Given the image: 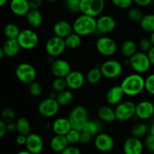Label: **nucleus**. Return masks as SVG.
I'll return each mask as SVG.
<instances>
[{
    "instance_id": "31",
    "label": "nucleus",
    "mask_w": 154,
    "mask_h": 154,
    "mask_svg": "<svg viewBox=\"0 0 154 154\" xmlns=\"http://www.w3.org/2000/svg\"><path fill=\"white\" fill-rule=\"evenodd\" d=\"M20 31L19 27L14 23H8L3 29V33L7 39H17Z\"/></svg>"
},
{
    "instance_id": "3",
    "label": "nucleus",
    "mask_w": 154,
    "mask_h": 154,
    "mask_svg": "<svg viewBox=\"0 0 154 154\" xmlns=\"http://www.w3.org/2000/svg\"><path fill=\"white\" fill-rule=\"evenodd\" d=\"M69 119L70 121L72 128L81 131L88 119V111L87 108L82 105L74 107L70 112Z\"/></svg>"
},
{
    "instance_id": "49",
    "label": "nucleus",
    "mask_w": 154,
    "mask_h": 154,
    "mask_svg": "<svg viewBox=\"0 0 154 154\" xmlns=\"http://www.w3.org/2000/svg\"><path fill=\"white\" fill-rule=\"evenodd\" d=\"M42 3H43L42 0H29V4L31 9L39 10V8L42 7Z\"/></svg>"
},
{
    "instance_id": "39",
    "label": "nucleus",
    "mask_w": 154,
    "mask_h": 154,
    "mask_svg": "<svg viewBox=\"0 0 154 154\" xmlns=\"http://www.w3.org/2000/svg\"><path fill=\"white\" fill-rule=\"evenodd\" d=\"M52 88L54 91L59 92L66 90L68 88L65 78H55V79L52 82Z\"/></svg>"
},
{
    "instance_id": "42",
    "label": "nucleus",
    "mask_w": 154,
    "mask_h": 154,
    "mask_svg": "<svg viewBox=\"0 0 154 154\" xmlns=\"http://www.w3.org/2000/svg\"><path fill=\"white\" fill-rule=\"evenodd\" d=\"M81 0H65V3L70 11L73 13L80 12V4Z\"/></svg>"
},
{
    "instance_id": "27",
    "label": "nucleus",
    "mask_w": 154,
    "mask_h": 154,
    "mask_svg": "<svg viewBox=\"0 0 154 154\" xmlns=\"http://www.w3.org/2000/svg\"><path fill=\"white\" fill-rule=\"evenodd\" d=\"M98 116L99 119L105 122H112L117 119L115 110L109 106H102L98 110Z\"/></svg>"
},
{
    "instance_id": "60",
    "label": "nucleus",
    "mask_w": 154,
    "mask_h": 154,
    "mask_svg": "<svg viewBox=\"0 0 154 154\" xmlns=\"http://www.w3.org/2000/svg\"><path fill=\"white\" fill-rule=\"evenodd\" d=\"M48 2H56L59 1V0H47Z\"/></svg>"
},
{
    "instance_id": "28",
    "label": "nucleus",
    "mask_w": 154,
    "mask_h": 154,
    "mask_svg": "<svg viewBox=\"0 0 154 154\" xmlns=\"http://www.w3.org/2000/svg\"><path fill=\"white\" fill-rule=\"evenodd\" d=\"M137 48L138 47H137L136 43L133 40L128 39L123 42L120 50H121V52L123 56L128 57V58H130L132 55H134L137 52Z\"/></svg>"
},
{
    "instance_id": "18",
    "label": "nucleus",
    "mask_w": 154,
    "mask_h": 154,
    "mask_svg": "<svg viewBox=\"0 0 154 154\" xmlns=\"http://www.w3.org/2000/svg\"><path fill=\"white\" fill-rule=\"evenodd\" d=\"M66 81L69 88L72 90L79 89L84 85L86 80V76L78 70H72L67 76L66 77Z\"/></svg>"
},
{
    "instance_id": "33",
    "label": "nucleus",
    "mask_w": 154,
    "mask_h": 154,
    "mask_svg": "<svg viewBox=\"0 0 154 154\" xmlns=\"http://www.w3.org/2000/svg\"><path fill=\"white\" fill-rule=\"evenodd\" d=\"M102 77L100 68H91L86 75V80L91 85H96L99 82Z\"/></svg>"
},
{
    "instance_id": "30",
    "label": "nucleus",
    "mask_w": 154,
    "mask_h": 154,
    "mask_svg": "<svg viewBox=\"0 0 154 154\" xmlns=\"http://www.w3.org/2000/svg\"><path fill=\"white\" fill-rule=\"evenodd\" d=\"M56 99L60 106H67L72 104L74 100V95L72 91L66 89L57 93Z\"/></svg>"
},
{
    "instance_id": "34",
    "label": "nucleus",
    "mask_w": 154,
    "mask_h": 154,
    "mask_svg": "<svg viewBox=\"0 0 154 154\" xmlns=\"http://www.w3.org/2000/svg\"><path fill=\"white\" fill-rule=\"evenodd\" d=\"M66 48L69 49H76L81 44V36L75 33H72L65 39Z\"/></svg>"
},
{
    "instance_id": "48",
    "label": "nucleus",
    "mask_w": 154,
    "mask_h": 154,
    "mask_svg": "<svg viewBox=\"0 0 154 154\" xmlns=\"http://www.w3.org/2000/svg\"><path fill=\"white\" fill-rule=\"evenodd\" d=\"M92 137H93L90 136L89 134L81 131V134H80V142L81 143H84V144H87V143H88L91 140Z\"/></svg>"
},
{
    "instance_id": "59",
    "label": "nucleus",
    "mask_w": 154,
    "mask_h": 154,
    "mask_svg": "<svg viewBox=\"0 0 154 154\" xmlns=\"http://www.w3.org/2000/svg\"><path fill=\"white\" fill-rule=\"evenodd\" d=\"M150 134H153V135H154V123L152 124L151 126H150Z\"/></svg>"
},
{
    "instance_id": "57",
    "label": "nucleus",
    "mask_w": 154,
    "mask_h": 154,
    "mask_svg": "<svg viewBox=\"0 0 154 154\" xmlns=\"http://www.w3.org/2000/svg\"><path fill=\"white\" fill-rule=\"evenodd\" d=\"M8 2V0H0V8H2V6H4L6 3Z\"/></svg>"
},
{
    "instance_id": "2",
    "label": "nucleus",
    "mask_w": 154,
    "mask_h": 154,
    "mask_svg": "<svg viewBox=\"0 0 154 154\" xmlns=\"http://www.w3.org/2000/svg\"><path fill=\"white\" fill-rule=\"evenodd\" d=\"M74 33L81 36H87L93 34L97 30L96 18L84 14L78 16L72 24Z\"/></svg>"
},
{
    "instance_id": "47",
    "label": "nucleus",
    "mask_w": 154,
    "mask_h": 154,
    "mask_svg": "<svg viewBox=\"0 0 154 154\" xmlns=\"http://www.w3.org/2000/svg\"><path fill=\"white\" fill-rule=\"evenodd\" d=\"M60 154H81L79 148L75 146H68Z\"/></svg>"
},
{
    "instance_id": "52",
    "label": "nucleus",
    "mask_w": 154,
    "mask_h": 154,
    "mask_svg": "<svg viewBox=\"0 0 154 154\" xmlns=\"http://www.w3.org/2000/svg\"><path fill=\"white\" fill-rule=\"evenodd\" d=\"M7 132V129H6V123L4 121L0 119V139L5 136V134Z\"/></svg>"
},
{
    "instance_id": "37",
    "label": "nucleus",
    "mask_w": 154,
    "mask_h": 154,
    "mask_svg": "<svg viewBox=\"0 0 154 154\" xmlns=\"http://www.w3.org/2000/svg\"><path fill=\"white\" fill-rule=\"evenodd\" d=\"M128 18L132 22H141V19L144 17L142 11L138 8H132L128 11L127 13Z\"/></svg>"
},
{
    "instance_id": "40",
    "label": "nucleus",
    "mask_w": 154,
    "mask_h": 154,
    "mask_svg": "<svg viewBox=\"0 0 154 154\" xmlns=\"http://www.w3.org/2000/svg\"><path fill=\"white\" fill-rule=\"evenodd\" d=\"M29 92L33 97H38L42 93V86L38 82L34 81L29 84Z\"/></svg>"
},
{
    "instance_id": "22",
    "label": "nucleus",
    "mask_w": 154,
    "mask_h": 154,
    "mask_svg": "<svg viewBox=\"0 0 154 154\" xmlns=\"http://www.w3.org/2000/svg\"><path fill=\"white\" fill-rule=\"evenodd\" d=\"M52 128L55 134L66 135V134L72 129V125L69 118L67 119V118L60 117L53 122Z\"/></svg>"
},
{
    "instance_id": "23",
    "label": "nucleus",
    "mask_w": 154,
    "mask_h": 154,
    "mask_svg": "<svg viewBox=\"0 0 154 154\" xmlns=\"http://www.w3.org/2000/svg\"><path fill=\"white\" fill-rule=\"evenodd\" d=\"M123 89L120 85L111 87L106 94V101L110 105H117L121 102L124 95Z\"/></svg>"
},
{
    "instance_id": "56",
    "label": "nucleus",
    "mask_w": 154,
    "mask_h": 154,
    "mask_svg": "<svg viewBox=\"0 0 154 154\" xmlns=\"http://www.w3.org/2000/svg\"><path fill=\"white\" fill-rule=\"evenodd\" d=\"M4 56H5L4 51H3L2 48H1V47H0V60L3 58V57H4Z\"/></svg>"
},
{
    "instance_id": "8",
    "label": "nucleus",
    "mask_w": 154,
    "mask_h": 154,
    "mask_svg": "<svg viewBox=\"0 0 154 154\" xmlns=\"http://www.w3.org/2000/svg\"><path fill=\"white\" fill-rule=\"evenodd\" d=\"M102 76L108 79L117 78L123 72V65L117 60H105L100 67Z\"/></svg>"
},
{
    "instance_id": "61",
    "label": "nucleus",
    "mask_w": 154,
    "mask_h": 154,
    "mask_svg": "<svg viewBox=\"0 0 154 154\" xmlns=\"http://www.w3.org/2000/svg\"><path fill=\"white\" fill-rule=\"evenodd\" d=\"M2 154H5V153H2Z\"/></svg>"
},
{
    "instance_id": "51",
    "label": "nucleus",
    "mask_w": 154,
    "mask_h": 154,
    "mask_svg": "<svg viewBox=\"0 0 154 154\" xmlns=\"http://www.w3.org/2000/svg\"><path fill=\"white\" fill-rule=\"evenodd\" d=\"M153 0H133V2L141 7H147L150 5L153 2Z\"/></svg>"
},
{
    "instance_id": "53",
    "label": "nucleus",
    "mask_w": 154,
    "mask_h": 154,
    "mask_svg": "<svg viewBox=\"0 0 154 154\" xmlns=\"http://www.w3.org/2000/svg\"><path fill=\"white\" fill-rule=\"evenodd\" d=\"M147 57H148L149 60L150 62L151 66H154V46L152 47L150 50L147 52Z\"/></svg>"
},
{
    "instance_id": "4",
    "label": "nucleus",
    "mask_w": 154,
    "mask_h": 154,
    "mask_svg": "<svg viewBox=\"0 0 154 154\" xmlns=\"http://www.w3.org/2000/svg\"><path fill=\"white\" fill-rule=\"evenodd\" d=\"M129 60V65L136 73H144L147 72L151 66L147 53L143 51H137Z\"/></svg>"
},
{
    "instance_id": "41",
    "label": "nucleus",
    "mask_w": 154,
    "mask_h": 154,
    "mask_svg": "<svg viewBox=\"0 0 154 154\" xmlns=\"http://www.w3.org/2000/svg\"><path fill=\"white\" fill-rule=\"evenodd\" d=\"M80 134H81V131L72 128L66 134V137L69 143H71V144H75V143L80 142Z\"/></svg>"
},
{
    "instance_id": "6",
    "label": "nucleus",
    "mask_w": 154,
    "mask_h": 154,
    "mask_svg": "<svg viewBox=\"0 0 154 154\" xmlns=\"http://www.w3.org/2000/svg\"><path fill=\"white\" fill-rule=\"evenodd\" d=\"M15 75L21 82L29 84L35 81L36 78V69L29 63H21L15 69Z\"/></svg>"
},
{
    "instance_id": "25",
    "label": "nucleus",
    "mask_w": 154,
    "mask_h": 154,
    "mask_svg": "<svg viewBox=\"0 0 154 154\" xmlns=\"http://www.w3.org/2000/svg\"><path fill=\"white\" fill-rule=\"evenodd\" d=\"M20 48V46L17 39H7L2 46L5 55L10 57L16 56L19 53Z\"/></svg>"
},
{
    "instance_id": "10",
    "label": "nucleus",
    "mask_w": 154,
    "mask_h": 154,
    "mask_svg": "<svg viewBox=\"0 0 154 154\" xmlns=\"http://www.w3.org/2000/svg\"><path fill=\"white\" fill-rule=\"evenodd\" d=\"M96 48L98 52L105 57L114 55L117 50V44L114 39L108 36H102L97 39Z\"/></svg>"
},
{
    "instance_id": "38",
    "label": "nucleus",
    "mask_w": 154,
    "mask_h": 154,
    "mask_svg": "<svg viewBox=\"0 0 154 154\" xmlns=\"http://www.w3.org/2000/svg\"><path fill=\"white\" fill-rule=\"evenodd\" d=\"M15 118V111L11 107H5L3 109L1 113V119L5 123L13 122Z\"/></svg>"
},
{
    "instance_id": "29",
    "label": "nucleus",
    "mask_w": 154,
    "mask_h": 154,
    "mask_svg": "<svg viewBox=\"0 0 154 154\" xmlns=\"http://www.w3.org/2000/svg\"><path fill=\"white\" fill-rule=\"evenodd\" d=\"M16 127L17 131L18 134H23V135H28L30 134L31 131V125L30 122L26 118L20 117L17 120Z\"/></svg>"
},
{
    "instance_id": "17",
    "label": "nucleus",
    "mask_w": 154,
    "mask_h": 154,
    "mask_svg": "<svg viewBox=\"0 0 154 154\" xmlns=\"http://www.w3.org/2000/svg\"><path fill=\"white\" fill-rule=\"evenodd\" d=\"M154 115V104L150 101H142L136 104L135 116L140 119L146 120Z\"/></svg>"
},
{
    "instance_id": "45",
    "label": "nucleus",
    "mask_w": 154,
    "mask_h": 154,
    "mask_svg": "<svg viewBox=\"0 0 154 154\" xmlns=\"http://www.w3.org/2000/svg\"><path fill=\"white\" fill-rule=\"evenodd\" d=\"M112 4L120 9H127L132 6L133 0H111Z\"/></svg>"
},
{
    "instance_id": "20",
    "label": "nucleus",
    "mask_w": 154,
    "mask_h": 154,
    "mask_svg": "<svg viewBox=\"0 0 154 154\" xmlns=\"http://www.w3.org/2000/svg\"><path fill=\"white\" fill-rule=\"evenodd\" d=\"M10 9L17 16H26L30 11L29 0H11Z\"/></svg>"
},
{
    "instance_id": "55",
    "label": "nucleus",
    "mask_w": 154,
    "mask_h": 154,
    "mask_svg": "<svg viewBox=\"0 0 154 154\" xmlns=\"http://www.w3.org/2000/svg\"><path fill=\"white\" fill-rule=\"evenodd\" d=\"M17 154H32V153L29 152V151H28L27 149H26V150L20 151V152H18Z\"/></svg>"
},
{
    "instance_id": "26",
    "label": "nucleus",
    "mask_w": 154,
    "mask_h": 154,
    "mask_svg": "<svg viewBox=\"0 0 154 154\" xmlns=\"http://www.w3.org/2000/svg\"><path fill=\"white\" fill-rule=\"evenodd\" d=\"M26 18L29 25L33 28L40 27L43 23V15L38 9H30Z\"/></svg>"
},
{
    "instance_id": "9",
    "label": "nucleus",
    "mask_w": 154,
    "mask_h": 154,
    "mask_svg": "<svg viewBox=\"0 0 154 154\" xmlns=\"http://www.w3.org/2000/svg\"><path fill=\"white\" fill-rule=\"evenodd\" d=\"M135 109L136 105L132 101H126L120 102L114 109L116 118L121 122H126L135 116Z\"/></svg>"
},
{
    "instance_id": "58",
    "label": "nucleus",
    "mask_w": 154,
    "mask_h": 154,
    "mask_svg": "<svg viewBox=\"0 0 154 154\" xmlns=\"http://www.w3.org/2000/svg\"><path fill=\"white\" fill-rule=\"evenodd\" d=\"M150 41H151V42H152V44H153V45L154 46V32H153V33H150Z\"/></svg>"
},
{
    "instance_id": "54",
    "label": "nucleus",
    "mask_w": 154,
    "mask_h": 154,
    "mask_svg": "<svg viewBox=\"0 0 154 154\" xmlns=\"http://www.w3.org/2000/svg\"><path fill=\"white\" fill-rule=\"evenodd\" d=\"M6 129H7V132H14V131H17V127L16 123L11 122L6 123Z\"/></svg>"
},
{
    "instance_id": "14",
    "label": "nucleus",
    "mask_w": 154,
    "mask_h": 154,
    "mask_svg": "<svg viewBox=\"0 0 154 154\" xmlns=\"http://www.w3.org/2000/svg\"><path fill=\"white\" fill-rule=\"evenodd\" d=\"M51 71L56 78H66L72 69L70 63L67 60L56 59L51 63Z\"/></svg>"
},
{
    "instance_id": "35",
    "label": "nucleus",
    "mask_w": 154,
    "mask_h": 154,
    "mask_svg": "<svg viewBox=\"0 0 154 154\" xmlns=\"http://www.w3.org/2000/svg\"><path fill=\"white\" fill-rule=\"evenodd\" d=\"M147 132H148V127L145 123H143V122H138L135 124L131 131L132 136L137 138H141L144 137L147 134Z\"/></svg>"
},
{
    "instance_id": "15",
    "label": "nucleus",
    "mask_w": 154,
    "mask_h": 154,
    "mask_svg": "<svg viewBox=\"0 0 154 154\" xmlns=\"http://www.w3.org/2000/svg\"><path fill=\"white\" fill-rule=\"evenodd\" d=\"M25 146L32 154H39L44 148L43 139L36 133H30L27 135Z\"/></svg>"
},
{
    "instance_id": "19",
    "label": "nucleus",
    "mask_w": 154,
    "mask_h": 154,
    "mask_svg": "<svg viewBox=\"0 0 154 154\" xmlns=\"http://www.w3.org/2000/svg\"><path fill=\"white\" fill-rule=\"evenodd\" d=\"M97 30L102 33H109L114 31L117 23L115 19L111 15L105 14L96 19Z\"/></svg>"
},
{
    "instance_id": "16",
    "label": "nucleus",
    "mask_w": 154,
    "mask_h": 154,
    "mask_svg": "<svg viewBox=\"0 0 154 154\" xmlns=\"http://www.w3.org/2000/svg\"><path fill=\"white\" fill-rule=\"evenodd\" d=\"M123 149L124 154H141L144 145L141 139L132 136L125 140Z\"/></svg>"
},
{
    "instance_id": "44",
    "label": "nucleus",
    "mask_w": 154,
    "mask_h": 154,
    "mask_svg": "<svg viewBox=\"0 0 154 154\" xmlns=\"http://www.w3.org/2000/svg\"><path fill=\"white\" fill-rule=\"evenodd\" d=\"M144 89L150 95H154V73L149 75L145 79Z\"/></svg>"
},
{
    "instance_id": "1",
    "label": "nucleus",
    "mask_w": 154,
    "mask_h": 154,
    "mask_svg": "<svg viewBox=\"0 0 154 154\" xmlns=\"http://www.w3.org/2000/svg\"><path fill=\"white\" fill-rule=\"evenodd\" d=\"M125 95L135 96L144 91L145 79L139 73H132L123 79L120 84Z\"/></svg>"
},
{
    "instance_id": "50",
    "label": "nucleus",
    "mask_w": 154,
    "mask_h": 154,
    "mask_svg": "<svg viewBox=\"0 0 154 154\" xmlns=\"http://www.w3.org/2000/svg\"><path fill=\"white\" fill-rule=\"evenodd\" d=\"M26 139H27L26 135L18 134V135L16 137V143H17L18 145H20V146L26 145Z\"/></svg>"
},
{
    "instance_id": "32",
    "label": "nucleus",
    "mask_w": 154,
    "mask_h": 154,
    "mask_svg": "<svg viewBox=\"0 0 154 154\" xmlns=\"http://www.w3.org/2000/svg\"><path fill=\"white\" fill-rule=\"evenodd\" d=\"M140 26L144 31L150 33L154 32V14L144 15L140 22Z\"/></svg>"
},
{
    "instance_id": "46",
    "label": "nucleus",
    "mask_w": 154,
    "mask_h": 154,
    "mask_svg": "<svg viewBox=\"0 0 154 154\" xmlns=\"http://www.w3.org/2000/svg\"><path fill=\"white\" fill-rule=\"evenodd\" d=\"M145 146L150 152H154V135L149 134L145 138Z\"/></svg>"
},
{
    "instance_id": "13",
    "label": "nucleus",
    "mask_w": 154,
    "mask_h": 154,
    "mask_svg": "<svg viewBox=\"0 0 154 154\" xmlns=\"http://www.w3.org/2000/svg\"><path fill=\"white\" fill-rule=\"evenodd\" d=\"M96 149L102 152H110L114 147V140L110 134L107 133H99L94 140Z\"/></svg>"
},
{
    "instance_id": "21",
    "label": "nucleus",
    "mask_w": 154,
    "mask_h": 154,
    "mask_svg": "<svg viewBox=\"0 0 154 154\" xmlns=\"http://www.w3.org/2000/svg\"><path fill=\"white\" fill-rule=\"evenodd\" d=\"M53 31L55 36L63 39H66L67 36L73 33V27L70 23L66 21H58L54 24L53 27Z\"/></svg>"
},
{
    "instance_id": "43",
    "label": "nucleus",
    "mask_w": 154,
    "mask_h": 154,
    "mask_svg": "<svg viewBox=\"0 0 154 154\" xmlns=\"http://www.w3.org/2000/svg\"><path fill=\"white\" fill-rule=\"evenodd\" d=\"M153 46L150 38H142L138 42V47L143 52H147Z\"/></svg>"
},
{
    "instance_id": "24",
    "label": "nucleus",
    "mask_w": 154,
    "mask_h": 154,
    "mask_svg": "<svg viewBox=\"0 0 154 154\" xmlns=\"http://www.w3.org/2000/svg\"><path fill=\"white\" fill-rule=\"evenodd\" d=\"M69 143L66 135H60V134H55L51 138L50 142L51 149L56 152H61L69 146Z\"/></svg>"
},
{
    "instance_id": "11",
    "label": "nucleus",
    "mask_w": 154,
    "mask_h": 154,
    "mask_svg": "<svg viewBox=\"0 0 154 154\" xmlns=\"http://www.w3.org/2000/svg\"><path fill=\"white\" fill-rule=\"evenodd\" d=\"M60 104L56 98H48L44 99L38 107L39 114L45 118H51L56 116L60 110Z\"/></svg>"
},
{
    "instance_id": "7",
    "label": "nucleus",
    "mask_w": 154,
    "mask_h": 154,
    "mask_svg": "<svg viewBox=\"0 0 154 154\" xmlns=\"http://www.w3.org/2000/svg\"><path fill=\"white\" fill-rule=\"evenodd\" d=\"M17 40L21 48L24 50H31L37 46L38 43V36L34 30L25 29L21 30Z\"/></svg>"
},
{
    "instance_id": "36",
    "label": "nucleus",
    "mask_w": 154,
    "mask_h": 154,
    "mask_svg": "<svg viewBox=\"0 0 154 154\" xmlns=\"http://www.w3.org/2000/svg\"><path fill=\"white\" fill-rule=\"evenodd\" d=\"M99 129H100V128H99V125L97 122L93 120H88L87 123L85 124V125H84L82 131L89 134L92 137H93V136H96L99 134Z\"/></svg>"
},
{
    "instance_id": "12",
    "label": "nucleus",
    "mask_w": 154,
    "mask_h": 154,
    "mask_svg": "<svg viewBox=\"0 0 154 154\" xmlns=\"http://www.w3.org/2000/svg\"><path fill=\"white\" fill-rule=\"evenodd\" d=\"M66 48L65 39L59 36H54L50 38L45 45V51L53 57H59L61 55Z\"/></svg>"
},
{
    "instance_id": "5",
    "label": "nucleus",
    "mask_w": 154,
    "mask_h": 154,
    "mask_svg": "<svg viewBox=\"0 0 154 154\" xmlns=\"http://www.w3.org/2000/svg\"><path fill=\"white\" fill-rule=\"evenodd\" d=\"M104 8L105 0H81L80 4V12L94 18L100 15Z\"/></svg>"
}]
</instances>
